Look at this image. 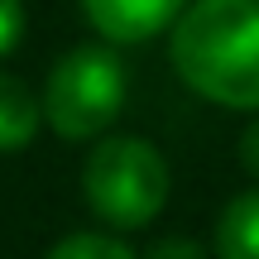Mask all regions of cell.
I'll return each mask as SVG.
<instances>
[{"label": "cell", "mask_w": 259, "mask_h": 259, "mask_svg": "<svg viewBox=\"0 0 259 259\" xmlns=\"http://www.w3.org/2000/svg\"><path fill=\"white\" fill-rule=\"evenodd\" d=\"M216 254L221 259H259V187L235 197L216 226Z\"/></svg>", "instance_id": "6"}, {"label": "cell", "mask_w": 259, "mask_h": 259, "mask_svg": "<svg viewBox=\"0 0 259 259\" xmlns=\"http://www.w3.org/2000/svg\"><path fill=\"white\" fill-rule=\"evenodd\" d=\"M48 259H135V254H130L125 240H111V235L82 231V235H67L63 245H53V250H48Z\"/></svg>", "instance_id": "7"}, {"label": "cell", "mask_w": 259, "mask_h": 259, "mask_svg": "<svg viewBox=\"0 0 259 259\" xmlns=\"http://www.w3.org/2000/svg\"><path fill=\"white\" fill-rule=\"evenodd\" d=\"M82 192H87V206L101 221L135 231V226H149L163 211L168 163L149 139H135V135L101 139L82 168Z\"/></svg>", "instance_id": "2"}, {"label": "cell", "mask_w": 259, "mask_h": 259, "mask_svg": "<svg viewBox=\"0 0 259 259\" xmlns=\"http://www.w3.org/2000/svg\"><path fill=\"white\" fill-rule=\"evenodd\" d=\"M154 259H202V254H197L187 240H168V245H163V250H158Z\"/></svg>", "instance_id": "10"}, {"label": "cell", "mask_w": 259, "mask_h": 259, "mask_svg": "<svg viewBox=\"0 0 259 259\" xmlns=\"http://www.w3.org/2000/svg\"><path fill=\"white\" fill-rule=\"evenodd\" d=\"M38 120H44V106L34 101V92L19 77L0 72V154L24 149L38 135Z\"/></svg>", "instance_id": "5"}, {"label": "cell", "mask_w": 259, "mask_h": 259, "mask_svg": "<svg viewBox=\"0 0 259 259\" xmlns=\"http://www.w3.org/2000/svg\"><path fill=\"white\" fill-rule=\"evenodd\" d=\"M173 67L206 101L259 111V0H192L173 19Z\"/></svg>", "instance_id": "1"}, {"label": "cell", "mask_w": 259, "mask_h": 259, "mask_svg": "<svg viewBox=\"0 0 259 259\" xmlns=\"http://www.w3.org/2000/svg\"><path fill=\"white\" fill-rule=\"evenodd\" d=\"M19 34H24V5L19 0H0V58L19 44Z\"/></svg>", "instance_id": "8"}, {"label": "cell", "mask_w": 259, "mask_h": 259, "mask_svg": "<svg viewBox=\"0 0 259 259\" xmlns=\"http://www.w3.org/2000/svg\"><path fill=\"white\" fill-rule=\"evenodd\" d=\"M240 158H245V168H250V173L259 178V120L240 135Z\"/></svg>", "instance_id": "9"}, {"label": "cell", "mask_w": 259, "mask_h": 259, "mask_svg": "<svg viewBox=\"0 0 259 259\" xmlns=\"http://www.w3.org/2000/svg\"><path fill=\"white\" fill-rule=\"evenodd\" d=\"M125 106V63L115 48L82 44L63 53L48 72L44 115L63 139H92Z\"/></svg>", "instance_id": "3"}, {"label": "cell", "mask_w": 259, "mask_h": 259, "mask_svg": "<svg viewBox=\"0 0 259 259\" xmlns=\"http://www.w3.org/2000/svg\"><path fill=\"white\" fill-rule=\"evenodd\" d=\"M187 0H82V15L106 44H144V38L163 34Z\"/></svg>", "instance_id": "4"}]
</instances>
